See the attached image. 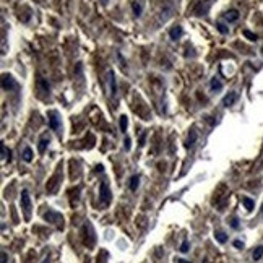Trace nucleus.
Returning <instances> with one entry per match:
<instances>
[{
    "label": "nucleus",
    "mask_w": 263,
    "mask_h": 263,
    "mask_svg": "<svg viewBox=\"0 0 263 263\" xmlns=\"http://www.w3.org/2000/svg\"><path fill=\"white\" fill-rule=\"evenodd\" d=\"M99 200H101V203L104 205V206H107V205L111 203V200H112V193H111L109 185L106 182H102L101 185H99Z\"/></svg>",
    "instance_id": "f257e3e1"
},
{
    "label": "nucleus",
    "mask_w": 263,
    "mask_h": 263,
    "mask_svg": "<svg viewBox=\"0 0 263 263\" xmlns=\"http://www.w3.org/2000/svg\"><path fill=\"white\" fill-rule=\"evenodd\" d=\"M44 219H46L47 223H52V224H60V226H62L63 216H62L60 213H57V211H54V210H49L47 213H44Z\"/></svg>",
    "instance_id": "f03ea898"
},
{
    "label": "nucleus",
    "mask_w": 263,
    "mask_h": 263,
    "mask_svg": "<svg viewBox=\"0 0 263 263\" xmlns=\"http://www.w3.org/2000/svg\"><path fill=\"white\" fill-rule=\"evenodd\" d=\"M20 205H21V208L25 210L26 216H28V214H29V211H31V198H29V193H28V190H26V189H23V190H21Z\"/></svg>",
    "instance_id": "7ed1b4c3"
},
{
    "label": "nucleus",
    "mask_w": 263,
    "mask_h": 263,
    "mask_svg": "<svg viewBox=\"0 0 263 263\" xmlns=\"http://www.w3.org/2000/svg\"><path fill=\"white\" fill-rule=\"evenodd\" d=\"M47 119H49V127L52 130L60 128V119H59V114H57L55 111H49V112H47Z\"/></svg>",
    "instance_id": "20e7f679"
},
{
    "label": "nucleus",
    "mask_w": 263,
    "mask_h": 263,
    "mask_svg": "<svg viewBox=\"0 0 263 263\" xmlns=\"http://www.w3.org/2000/svg\"><path fill=\"white\" fill-rule=\"evenodd\" d=\"M239 99V94L235 91H231L229 94H226L224 98H223V106H226V107H229V106H232L235 101Z\"/></svg>",
    "instance_id": "39448f33"
},
{
    "label": "nucleus",
    "mask_w": 263,
    "mask_h": 263,
    "mask_svg": "<svg viewBox=\"0 0 263 263\" xmlns=\"http://www.w3.org/2000/svg\"><path fill=\"white\" fill-rule=\"evenodd\" d=\"M2 88H4V89H8V91H11V89H15V88H16V83H15V80H13L11 77L4 75V80H2Z\"/></svg>",
    "instance_id": "423d86ee"
},
{
    "label": "nucleus",
    "mask_w": 263,
    "mask_h": 263,
    "mask_svg": "<svg viewBox=\"0 0 263 263\" xmlns=\"http://www.w3.org/2000/svg\"><path fill=\"white\" fill-rule=\"evenodd\" d=\"M182 34H184L182 26H172V28H171V31H169V36H171V39H172V41H177V39H179Z\"/></svg>",
    "instance_id": "0eeeda50"
},
{
    "label": "nucleus",
    "mask_w": 263,
    "mask_h": 263,
    "mask_svg": "<svg viewBox=\"0 0 263 263\" xmlns=\"http://www.w3.org/2000/svg\"><path fill=\"white\" fill-rule=\"evenodd\" d=\"M138 185H140V175L133 174L132 177H130V180H128V189L132 190V192H135V190L138 189Z\"/></svg>",
    "instance_id": "6e6552de"
},
{
    "label": "nucleus",
    "mask_w": 263,
    "mask_h": 263,
    "mask_svg": "<svg viewBox=\"0 0 263 263\" xmlns=\"http://www.w3.org/2000/svg\"><path fill=\"white\" fill-rule=\"evenodd\" d=\"M109 84H111V94L112 96H116V93H117V84H116V75H114V72L112 70H109Z\"/></svg>",
    "instance_id": "1a4fd4ad"
},
{
    "label": "nucleus",
    "mask_w": 263,
    "mask_h": 263,
    "mask_svg": "<svg viewBox=\"0 0 263 263\" xmlns=\"http://www.w3.org/2000/svg\"><path fill=\"white\" fill-rule=\"evenodd\" d=\"M224 18L229 21V23H232V21H237L239 20V11L237 10H228L224 13Z\"/></svg>",
    "instance_id": "9d476101"
},
{
    "label": "nucleus",
    "mask_w": 263,
    "mask_h": 263,
    "mask_svg": "<svg viewBox=\"0 0 263 263\" xmlns=\"http://www.w3.org/2000/svg\"><path fill=\"white\" fill-rule=\"evenodd\" d=\"M21 158H23V161L31 162L33 161V150H31V148L26 146L25 150H23V153H21Z\"/></svg>",
    "instance_id": "9b49d317"
},
{
    "label": "nucleus",
    "mask_w": 263,
    "mask_h": 263,
    "mask_svg": "<svg viewBox=\"0 0 263 263\" xmlns=\"http://www.w3.org/2000/svg\"><path fill=\"white\" fill-rule=\"evenodd\" d=\"M210 88L213 89V91H221L223 89V83L218 78H211V81H210Z\"/></svg>",
    "instance_id": "f8f14e48"
},
{
    "label": "nucleus",
    "mask_w": 263,
    "mask_h": 263,
    "mask_svg": "<svg viewBox=\"0 0 263 263\" xmlns=\"http://www.w3.org/2000/svg\"><path fill=\"white\" fill-rule=\"evenodd\" d=\"M242 203H244V206H245L247 211H252L253 208H255V201H253L252 198H249V196H244V198H242Z\"/></svg>",
    "instance_id": "ddd939ff"
},
{
    "label": "nucleus",
    "mask_w": 263,
    "mask_h": 263,
    "mask_svg": "<svg viewBox=\"0 0 263 263\" xmlns=\"http://www.w3.org/2000/svg\"><path fill=\"white\" fill-rule=\"evenodd\" d=\"M214 239H216L219 244H226V242H228V235H226V232H223V231H216V232H214Z\"/></svg>",
    "instance_id": "4468645a"
},
{
    "label": "nucleus",
    "mask_w": 263,
    "mask_h": 263,
    "mask_svg": "<svg viewBox=\"0 0 263 263\" xmlns=\"http://www.w3.org/2000/svg\"><path fill=\"white\" fill-rule=\"evenodd\" d=\"M263 257V245H258L255 250H253V253H252V258L255 260V262H258L260 258Z\"/></svg>",
    "instance_id": "2eb2a0df"
},
{
    "label": "nucleus",
    "mask_w": 263,
    "mask_h": 263,
    "mask_svg": "<svg viewBox=\"0 0 263 263\" xmlns=\"http://www.w3.org/2000/svg\"><path fill=\"white\" fill-rule=\"evenodd\" d=\"M49 145V138L47 137H41V140H39V153H44L46 151V146Z\"/></svg>",
    "instance_id": "dca6fc26"
},
{
    "label": "nucleus",
    "mask_w": 263,
    "mask_h": 263,
    "mask_svg": "<svg viewBox=\"0 0 263 263\" xmlns=\"http://www.w3.org/2000/svg\"><path fill=\"white\" fill-rule=\"evenodd\" d=\"M195 141H196V132H195V130H192V132H190V135H189V140H187L185 146H187V148L193 146V145H195Z\"/></svg>",
    "instance_id": "f3484780"
},
{
    "label": "nucleus",
    "mask_w": 263,
    "mask_h": 263,
    "mask_svg": "<svg viewBox=\"0 0 263 263\" xmlns=\"http://www.w3.org/2000/svg\"><path fill=\"white\" fill-rule=\"evenodd\" d=\"M2 158H4V161H11V153L10 150H7V146L5 145H2Z\"/></svg>",
    "instance_id": "a211bd4d"
},
{
    "label": "nucleus",
    "mask_w": 263,
    "mask_h": 263,
    "mask_svg": "<svg viewBox=\"0 0 263 263\" xmlns=\"http://www.w3.org/2000/svg\"><path fill=\"white\" fill-rule=\"evenodd\" d=\"M132 8H133L135 16H140V15H141V10H143V8H141V5L138 4V2H133V4H132Z\"/></svg>",
    "instance_id": "6ab92c4d"
},
{
    "label": "nucleus",
    "mask_w": 263,
    "mask_h": 263,
    "mask_svg": "<svg viewBox=\"0 0 263 263\" xmlns=\"http://www.w3.org/2000/svg\"><path fill=\"white\" fill-rule=\"evenodd\" d=\"M189 249H190L189 240H187V239H184V240H182V244H180V249H179V250H180L182 253H187V252H189Z\"/></svg>",
    "instance_id": "aec40b11"
},
{
    "label": "nucleus",
    "mask_w": 263,
    "mask_h": 263,
    "mask_svg": "<svg viewBox=\"0 0 263 263\" xmlns=\"http://www.w3.org/2000/svg\"><path fill=\"white\" fill-rule=\"evenodd\" d=\"M171 11H172V7H171V5H169V7L166 8V10H162V16H161V21H166V20H167V18L171 16Z\"/></svg>",
    "instance_id": "412c9836"
},
{
    "label": "nucleus",
    "mask_w": 263,
    "mask_h": 263,
    "mask_svg": "<svg viewBox=\"0 0 263 263\" xmlns=\"http://www.w3.org/2000/svg\"><path fill=\"white\" fill-rule=\"evenodd\" d=\"M216 28H218V31L221 33V34H228V33H229L228 26H226V25H223V23H218V25H216Z\"/></svg>",
    "instance_id": "4be33fe9"
},
{
    "label": "nucleus",
    "mask_w": 263,
    "mask_h": 263,
    "mask_svg": "<svg viewBox=\"0 0 263 263\" xmlns=\"http://www.w3.org/2000/svg\"><path fill=\"white\" fill-rule=\"evenodd\" d=\"M127 123H128V122H127V117L122 116V117H120V130H122L123 133H125V130H127Z\"/></svg>",
    "instance_id": "5701e85b"
},
{
    "label": "nucleus",
    "mask_w": 263,
    "mask_h": 263,
    "mask_svg": "<svg viewBox=\"0 0 263 263\" xmlns=\"http://www.w3.org/2000/svg\"><path fill=\"white\" fill-rule=\"evenodd\" d=\"M231 228L232 229H240V224H239L237 218H232V219H231Z\"/></svg>",
    "instance_id": "b1692460"
},
{
    "label": "nucleus",
    "mask_w": 263,
    "mask_h": 263,
    "mask_svg": "<svg viewBox=\"0 0 263 263\" xmlns=\"http://www.w3.org/2000/svg\"><path fill=\"white\" fill-rule=\"evenodd\" d=\"M244 36H245V38H249L250 41H257V34H253V33H250V31H244Z\"/></svg>",
    "instance_id": "393cba45"
},
{
    "label": "nucleus",
    "mask_w": 263,
    "mask_h": 263,
    "mask_svg": "<svg viewBox=\"0 0 263 263\" xmlns=\"http://www.w3.org/2000/svg\"><path fill=\"white\" fill-rule=\"evenodd\" d=\"M39 84L44 88V91H49V88H50V86H49V83H47L46 80H39Z\"/></svg>",
    "instance_id": "a878e982"
},
{
    "label": "nucleus",
    "mask_w": 263,
    "mask_h": 263,
    "mask_svg": "<svg viewBox=\"0 0 263 263\" xmlns=\"http://www.w3.org/2000/svg\"><path fill=\"white\" fill-rule=\"evenodd\" d=\"M117 57H119V60H120V63H122V68H127V62L123 60V57H122V54L120 52H117Z\"/></svg>",
    "instance_id": "bb28decb"
},
{
    "label": "nucleus",
    "mask_w": 263,
    "mask_h": 263,
    "mask_svg": "<svg viewBox=\"0 0 263 263\" xmlns=\"http://www.w3.org/2000/svg\"><path fill=\"white\" fill-rule=\"evenodd\" d=\"M234 247L235 249H244V242L242 240H234Z\"/></svg>",
    "instance_id": "cd10ccee"
},
{
    "label": "nucleus",
    "mask_w": 263,
    "mask_h": 263,
    "mask_svg": "<svg viewBox=\"0 0 263 263\" xmlns=\"http://www.w3.org/2000/svg\"><path fill=\"white\" fill-rule=\"evenodd\" d=\"M2 263H7V253L2 252Z\"/></svg>",
    "instance_id": "c85d7f7f"
},
{
    "label": "nucleus",
    "mask_w": 263,
    "mask_h": 263,
    "mask_svg": "<svg viewBox=\"0 0 263 263\" xmlns=\"http://www.w3.org/2000/svg\"><path fill=\"white\" fill-rule=\"evenodd\" d=\"M125 148L130 150V138H125Z\"/></svg>",
    "instance_id": "c756f323"
},
{
    "label": "nucleus",
    "mask_w": 263,
    "mask_h": 263,
    "mask_svg": "<svg viewBox=\"0 0 263 263\" xmlns=\"http://www.w3.org/2000/svg\"><path fill=\"white\" fill-rule=\"evenodd\" d=\"M177 263H190V262H187L185 258H177Z\"/></svg>",
    "instance_id": "7c9ffc66"
},
{
    "label": "nucleus",
    "mask_w": 263,
    "mask_h": 263,
    "mask_svg": "<svg viewBox=\"0 0 263 263\" xmlns=\"http://www.w3.org/2000/svg\"><path fill=\"white\" fill-rule=\"evenodd\" d=\"M42 263H50V262H49V258H44V260H42Z\"/></svg>",
    "instance_id": "2f4dec72"
},
{
    "label": "nucleus",
    "mask_w": 263,
    "mask_h": 263,
    "mask_svg": "<svg viewBox=\"0 0 263 263\" xmlns=\"http://www.w3.org/2000/svg\"><path fill=\"white\" fill-rule=\"evenodd\" d=\"M260 213L263 214V203H262V208H260Z\"/></svg>",
    "instance_id": "473e14b6"
},
{
    "label": "nucleus",
    "mask_w": 263,
    "mask_h": 263,
    "mask_svg": "<svg viewBox=\"0 0 263 263\" xmlns=\"http://www.w3.org/2000/svg\"><path fill=\"white\" fill-rule=\"evenodd\" d=\"M104 4H107V0H104Z\"/></svg>",
    "instance_id": "72a5a7b5"
},
{
    "label": "nucleus",
    "mask_w": 263,
    "mask_h": 263,
    "mask_svg": "<svg viewBox=\"0 0 263 263\" xmlns=\"http://www.w3.org/2000/svg\"><path fill=\"white\" fill-rule=\"evenodd\" d=\"M262 54H263V49H262Z\"/></svg>",
    "instance_id": "f704fd0d"
}]
</instances>
